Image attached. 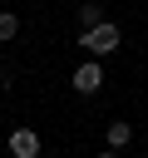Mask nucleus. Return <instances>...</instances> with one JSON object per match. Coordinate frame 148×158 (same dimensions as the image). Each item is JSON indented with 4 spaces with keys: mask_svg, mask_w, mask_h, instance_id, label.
I'll return each instance as SVG.
<instances>
[{
    "mask_svg": "<svg viewBox=\"0 0 148 158\" xmlns=\"http://www.w3.org/2000/svg\"><path fill=\"white\" fill-rule=\"evenodd\" d=\"M20 35V15H0V40H15Z\"/></svg>",
    "mask_w": 148,
    "mask_h": 158,
    "instance_id": "obj_5",
    "label": "nucleus"
},
{
    "mask_svg": "<svg viewBox=\"0 0 148 158\" xmlns=\"http://www.w3.org/2000/svg\"><path fill=\"white\" fill-rule=\"evenodd\" d=\"M118 40H123V35H118V25H113V20H99V25H89V30L79 35V44H84L94 59L113 54V49H118Z\"/></svg>",
    "mask_w": 148,
    "mask_h": 158,
    "instance_id": "obj_1",
    "label": "nucleus"
},
{
    "mask_svg": "<svg viewBox=\"0 0 148 158\" xmlns=\"http://www.w3.org/2000/svg\"><path fill=\"white\" fill-rule=\"evenodd\" d=\"M99 20H104V15H99V5H79V25H84V30H89V25H99Z\"/></svg>",
    "mask_w": 148,
    "mask_h": 158,
    "instance_id": "obj_6",
    "label": "nucleus"
},
{
    "mask_svg": "<svg viewBox=\"0 0 148 158\" xmlns=\"http://www.w3.org/2000/svg\"><path fill=\"white\" fill-rule=\"evenodd\" d=\"M99 158H118V153H99Z\"/></svg>",
    "mask_w": 148,
    "mask_h": 158,
    "instance_id": "obj_7",
    "label": "nucleus"
},
{
    "mask_svg": "<svg viewBox=\"0 0 148 158\" xmlns=\"http://www.w3.org/2000/svg\"><path fill=\"white\" fill-rule=\"evenodd\" d=\"M99 84H104V69H99V59L74 69V89H79V94H99Z\"/></svg>",
    "mask_w": 148,
    "mask_h": 158,
    "instance_id": "obj_3",
    "label": "nucleus"
},
{
    "mask_svg": "<svg viewBox=\"0 0 148 158\" xmlns=\"http://www.w3.org/2000/svg\"><path fill=\"white\" fill-rule=\"evenodd\" d=\"M128 138H133V128H128V123H109V143H113V148H123Z\"/></svg>",
    "mask_w": 148,
    "mask_h": 158,
    "instance_id": "obj_4",
    "label": "nucleus"
},
{
    "mask_svg": "<svg viewBox=\"0 0 148 158\" xmlns=\"http://www.w3.org/2000/svg\"><path fill=\"white\" fill-rule=\"evenodd\" d=\"M10 153L15 158H39V133L35 128H15L10 133Z\"/></svg>",
    "mask_w": 148,
    "mask_h": 158,
    "instance_id": "obj_2",
    "label": "nucleus"
}]
</instances>
